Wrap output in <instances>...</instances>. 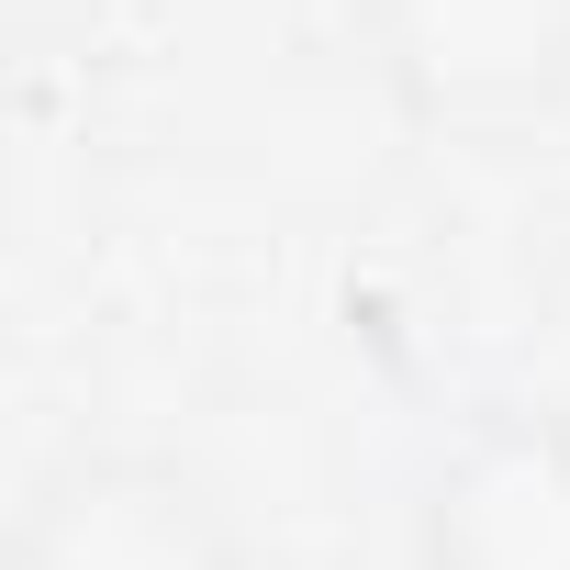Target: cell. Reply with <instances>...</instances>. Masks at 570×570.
<instances>
[{"instance_id":"cell-1","label":"cell","mask_w":570,"mask_h":570,"mask_svg":"<svg viewBox=\"0 0 570 570\" xmlns=\"http://www.w3.org/2000/svg\"><path fill=\"white\" fill-rule=\"evenodd\" d=\"M381 101L448 146H514L570 112V0H358Z\"/></svg>"},{"instance_id":"cell-2","label":"cell","mask_w":570,"mask_h":570,"mask_svg":"<svg viewBox=\"0 0 570 570\" xmlns=\"http://www.w3.org/2000/svg\"><path fill=\"white\" fill-rule=\"evenodd\" d=\"M414 570H570V403H481L425 459Z\"/></svg>"},{"instance_id":"cell-3","label":"cell","mask_w":570,"mask_h":570,"mask_svg":"<svg viewBox=\"0 0 570 570\" xmlns=\"http://www.w3.org/2000/svg\"><path fill=\"white\" fill-rule=\"evenodd\" d=\"M12 570H246L224 492L157 448H79L12 514Z\"/></svg>"}]
</instances>
